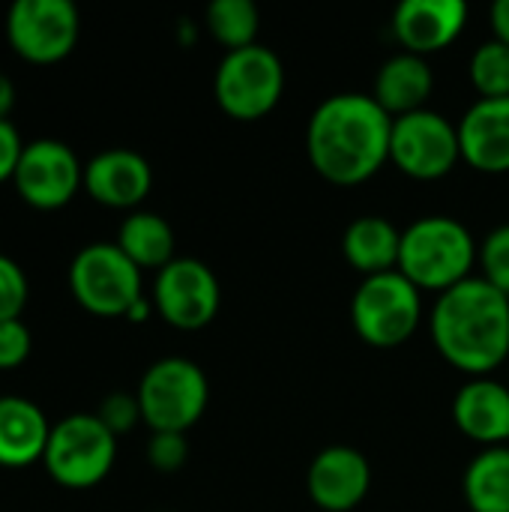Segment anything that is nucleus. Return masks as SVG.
<instances>
[{"label": "nucleus", "mask_w": 509, "mask_h": 512, "mask_svg": "<svg viewBox=\"0 0 509 512\" xmlns=\"http://www.w3.org/2000/svg\"><path fill=\"white\" fill-rule=\"evenodd\" d=\"M393 117L366 93H333L309 117L306 156L327 183L360 186L390 162Z\"/></svg>", "instance_id": "nucleus-1"}, {"label": "nucleus", "mask_w": 509, "mask_h": 512, "mask_svg": "<svg viewBox=\"0 0 509 512\" xmlns=\"http://www.w3.org/2000/svg\"><path fill=\"white\" fill-rule=\"evenodd\" d=\"M429 330L453 369L489 378L509 360V297L483 276H471L438 294Z\"/></svg>", "instance_id": "nucleus-2"}, {"label": "nucleus", "mask_w": 509, "mask_h": 512, "mask_svg": "<svg viewBox=\"0 0 509 512\" xmlns=\"http://www.w3.org/2000/svg\"><path fill=\"white\" fill-rule=\"evenodd\" d=\"M477 255V240L459 219L423 216L402 231L399 273L420 291L444 294L471 279Z\"/></svg>", "instance_id": "nucleus-3"}, {"label": "nucleus", "mask_w": 509, "mask_h": 512, "mask_svg": "<svg viewBox=\"0 0 509 512\" xmlns=\"http://www.w3.org/2000/svg\"><path fill=\"white\" fill-rule=\"evenodd\" d=\"M135 396L150 432L186 435L207 411L210 384L198 363L186 357H162L147 366Z\"/></svg>", "instance_id": "nucleus-4"}, {"label": "nucleus", "mask_w": 509, "mask_h": 512, "mask_svg": "<svg viewBox=\"0 0 509 512\" xmlns=\"http://www.w3.org/2000/svg\"><path fill=\"white\" fill-rule=\"evenodd\" d=\"M117 462V438L96 414H69L51 426L42 456L45 474L69 492L99 486Z\"/></svg>", "instance_id": "nucleus-5"}, {"label": "nucleus", "mask_w": 509, "mask_h": 512, "mask_svg": "<svg viewBox=\"0 0 509 512\" xmlns=\"http://www.w3.org/2000/svg\"><path fill=\"white\" fill-rule=\"evenodd\" d=\"M423 321V291L399 270L369 276L351 297L354 333L372 348L405 345Z\"/></svg>", "instance_id": "nucleus-6"}, {"label": "nucleus", "mask_w": 509, "mask_h": 512, "mask_svg": "<svg viewBox=\"0 0 509 512\" xmlns=\"http://www.w3.org/2000/svg\"><path fill=\"white\" fill-rule=\"evenodd\" d=\"M285 93V69L273 48L249 45L240 51H225L216 66L213 96L216 105L243 123L267 117Z\"/></svg>", "instance_id": "nucleus-7"}, {"label": "nucleus", "mask_w": 509, "mask_h": 512, "mask_svg": "<svg viewBox=\"0 0 509 512\" xmlns=\"http://www.w3.org/2000/svg\"><path fill=\"white\" fill-rule=\"evenodd\" d=\"M69 291L75 303L96 318H126L144 297L141 270L117 243H87L69 264Z\"/></svg>", "instance_id": "nucleus-8"}, {"label": "nucleus", "mask_w": 509, "mask_h": 512, "mask_svg": "<svg viewBox=\"0 0 509 512\" xmlns=\"http://www.w3.org/2000/svg\"><path fill=\"white\" fill-rule=\"evenodd\" d=\"M9 48L33 66L66 60L81 36V15L72 0H15L6 12Z\"/></svg>", "instance_id": "nucleus-9"}, {"label": "nucleus", "mask_w": 509, "mask_h": 512, "mask_svg": "<svg viewBox=\"0 0 509 512\" xmlns=\"http://www.w3.org/2000/svg\"><path fill=\"white\" fill-rule=\"evenodd\" d=\"M462 159L459 126L444 114L423 108L393 120L390 162L411 180H441Z\"/></svg>", "instance_id": "nucleus-10"}, {"label": "nucleus", "mask_w": 509, "mask_h": 512, "mask_svg": "<svg viewBox=\"0 0 509 512\" xmlns=\"http://www.w3.org/2000/svg\"><path fill=\"white\" fill-rule=\"evenodd\" d=\"M15 192L33 210H60L84 189V165L60 138H33L15 168Z\"/></svg>", "instance_id": "nucleus-11"}, {"label": "nucleus", "mask_w": 509, "mask_h": 512, "mask_svg": "<svg viewBox=\"0 0 509 512\" xmlns=\"http://www.w3.org/2000/svg\"><path fill=\"white\" fill-rule=\"evenodd\" d=\"M222 306L216 273L198 258H174L156 273L153 309L177 330H204Z\"/></svg>", "instance_id": "nucleus-12"}, {"label": "nucleus", "mask_w": 509, "mask_h": 512, "mask_svg": "<svg viewBox=\"0 0 509 512\" xmlns=\"http://www.w3.org/2000/svg\"><path fill=\"white\" fill-rule=\"evenodd\" d=\"M372 489L369 459L345 444L321 450L306 474V492L312 504L324 512L357 510Z\"/></svg>", "instance_id": "nucleus-13"}, {"label": "nucleus", "mask_w": 509, "mask_h": 512, "mask_svg": "<svg viewBox=\"0 0 509 512\" xmlns=\"http://www.w3.org/2000/svg\"><path fill=\"white\" fill-rule=\"evenodd\" d=\"M153 189L150 162L129 147H108L84 165V192L111 210H138Z\"/></svg>", "instance_id": "nucleus-14"}, {"label": "nucleus", "mask_w": 509, "mask_h": 512, "mask_svg": "<svg viewBox=\"0 0 509 512\" xmlns=\"http://www.w3.org/2000/svg\"><path fill=\"white\" fill-rule=\"evenodd\" d=\"M465 0H405L393 12L396 42L417 57L450 48L468 24Z\"/></svg>", "instance_id": "nucleus-15"}, {"label": "nucleus", "mask_w": 509, "mask_h": 512, "mask_svg": "<svg viewBox=\"0 0 509 512\" xmlns=\"http://www.w3.org/2000/svg\"><path fill=\"white\" fill-rule=\"evenodd\" d=\"M462 159L480 174L509 171V99H477L459 120Z\"/></svg>", "instance_id": "nucleus-16"}, {"label": "nucleus", "mask_w": 509, "mask_h": 512, "mask_svg": "<svg viewBox=\"0 0 509 512\" xmlns=\"http://www.w3.org/2000/svg\"><path fill=\"white\" fill-rule=\"evenodd\" d=\"M453 423L474 444L509 447V387L492 378H471L453 399Z\"/></svg>", "instance_id": "nucleus-17"}, {"label": "nucleus", "mask_w": 509, "mask_h": 512, "mask_svg": "<svg viewBox=\"0 0 509 512\" xmlns=\"http://www.w3.org/2000/svg\"><path fill=\"white\" fill-rule=\"evenodd\" d=\"M51 423L45 411L24 396H0V468L24 471L42 462Z\"/></svg>", "instance_id": "nucleus-18"}, {"label": "nucleus", "mask_w": 509, "mask_h": 512, "mask_svg": "<svg viewBox=\"0 0 509 512\" xmlns=\"http://www.w3.org/2000/svg\"><path fill=\"white\" fill-rule=\"evenodd\" d=\"M435 90V75L426 57L399 51L381 63L375 75V102L396 120L414 111H423Z\"/></svg>", "instance_id": "nucleus-19"}, {"label": "nucleus", "mask_w": 509, "mask_h": 512, "mask_svg": "<svg viewBox=\"0 0 509 512\" xmlns=\"http://www.w3.org/2000/svg\"><path fill=\"white\" fill-rule=\"evenodd\" d=\"M399 252L402 231L384 216H360L345 228L342 255L363 279L399 270Z\"/></svg>", "instance_id": "nucleus-20"}, {"label": "nucleus", "mask_w": 509, "mask_h": 512, "mask_svg": "<svg viewBox=\"0 0 509 512\" xmlns=\"http://www.w3.org/2000/svg\"><path fill=\"white\" fill-rule=\"evenodd\" d=\"M120 252L144 273V270H162L168 267L177 255H174V228L165 216L150 213V210H135L129 213L120 228H117V240Z\"/></svg>", "instance_id": "nucleus-21"}, {"label": "nucleus", "mask_w": 509, "mask_h": 512, "mask_svg": "<svg viewBox=\"0 0 509 512\" xmlns=\"http://www.w3.org/2000/svg\"><path fill=\"white\" fill-rule=\"evenodd\" d=\"M462 489L471 512H509V447H489L474 456Z\"/></svg>", "instance_id": "nucleus-22"}, {"label": "nucleus", "mask_w": 509, "mask_h": 512, "mask_svg": "<svg viewBox=\"0 0 509 512\" xmlns=\"http://www.w3.org/2000/svg\"><path fill=\"white\" fill-rule=\"evenodd\" d=\"M204 24L210 36L225 45V51H240L255 45L261 15L252 0H213L207 6Z\"/></svg>", "instance_id": "nucleus-23"}, {"label": "nucleus", "mask_w": 509, "mask_h": 512, "mask_svg": "<svg viewBox=\"0 0 509 512\" xmlns=\"http://www.w3.org/2000/svg\"><path fill=\"white\" fill-rule=\"evenodd\" d=\"M468 75L480 99H509V45L495 36L480 42L471 54Z\"/></svg>", "instance_id": "nucleus-24"}, {"label": "nucleus", "mask_w": 509, "mask_h": 512, "mask_svg": "<svg viewBox=\"0 0 509 512\" xmlns=\"http://www.w3.org/2000/svg\"><path fill=\"white\" fill-rule=\"evenodd\" d=\"M477 261L483 267V279L509 297V225H498L486 234Z\"/></svg>", "instance_id": "nucleus-25"}, {"label": "nucleus", "mask_w": 509, "mask_h": 512, "mask_svg": "<svg viewBox=\"0 0 509 512\" xmlns=\"http://www.w3.org/2000/svg\"><path fill=\"white\" fill-rule=\"evenodd\" d=\"M27 297H30L27 273L21 270V264L15 258L0 252V321L21 318Z\"/></svg>", "instance_id": "nucleus-26"}, {"label": "nucleus", "mask_w": 509, "mask_h": 512, "mask_svg": "<svg viewBox=\"0 0 509 512\" xmlns=\"http://www.w3.org/2000/svg\"><path fill=\"white\" fill-rule=\"evenodd\" d=\"M96 417L102 420V426L120 438V435H129L138 423H144L141 417V405H138V396L135 393H111L99 402V411Z\"/></svg>", "instance_id": "nucleus-27"}, {"label": "nucleus", "mask_w": 509, "mask_h": 512, "mask_svg": "<svg viewBox=\"0 0 509 512\" xmlns=\"http://www.w3.org/2000/svg\"><path fill=\"white\" fill-rule=\"evenodd\" d=\"M189 459V441L180 432H153L147 441V462L159 474H177Z\"/></svg>", "instance_id": "nucleus-28"}, {"label": "nucleus", "mask_w": 509, "mask_h": 512, "mask_svg": "<svg viewBox=\"0 0 509 512\" xmlns=\"http://www.w3.org/2000/svg\"><path fill=\"white\" fill-rule=\"evenodd\" d=\"M33 351V336L30 327L15 318V321H0V372H12L27 363Z\"/></svg>", "instance_id": "nucleus-29"}, {"label": "nucleus", "mask_w": 509, "mask_h": 512, "mask_svg": "<svg viewBox=\"0 0 509 512\" xmlns=\"http://www.w3.org/2000/svg\"><path fill=\"white\" fill-rule=\"evenodd\" d=\"M24 144L27 141H21V132L15 129V123L12 120H0V183L15 177V168H18V159L24 153Z\"/></svg>", "instance_id": "nucleus-30"}, {"label": "nucleus", "mask_w": 509, "mask_h": 512, "mask_svg": "<svg viewBox=\"0 0 509 512\" xmlns=\"http://www.w3.org/2000/svg\"><path fill=\"white\" fill-rule=\"evenodd\" d=\"M492 18V30H495V39H501L504 45H509V0H498L489 12Z\"/></svg>", "instance_id": "nucleus-31"}, {"label": "nucleus", "mask_w": 509, "mask_h": 512, "mask_svg": "<svg viewBox=\"0 0 509 512\" xmlns=\"http://www.w3.org/2000/svg\"><path fill=\"white\" fill-rule=\"evenodd\" d=\"M15 96H18L15 81L6 72H0V120H9V114L15 108Z\"/></svg>", "instance_id": "nucleus-32"}, {"label": "nucleus", "mask_w": 509, "mask_h": 512, "mask_svg": "<svg viewBox=\"0 0 509 512\" xmlns=\"http://www.w3.org/2000/svg\"><path fill=\"white\" fill-rule=\"evenodd\" d=\"M147 315H150V303H147V297H141V300L129 309V315H126V318L138 324V321H147Z\"/></svg>", "instance_id": "nucleus-33"}]
</instances>
